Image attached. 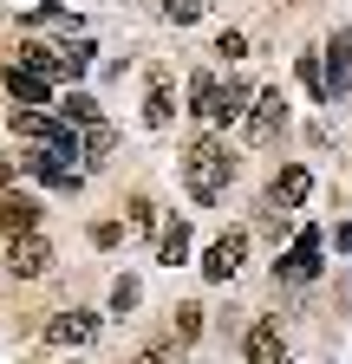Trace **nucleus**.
I'll use <instances>...</instances> for the list:
<instances>
[{
  "instance_id": "nucleus-12",
  "label": "nucleus",
  "mask_w": 352,
  "mask_h": 364,
  "mask_svg": "<svg viewBox=\"0 0 352 364\" xmlns=\"http://www.w3.org/2000/svg\"><path fill=\"white\" fill-rule=\"evenodd\" d=\"M242 358H248V364H281V326H274V318L248 326V338H242Z\"/></svg>"
},
{
  "instance_id": "nucleus-24",
  "label": "nucleus",
  "mask_w": 352,
  "mask_h": 364,
  "mask_svg": "<svg viewBox=\"0 0 352 364\" xmlns=\"http://www.w3.org/2000/svg\"><path fill=\"white\" fill-rule=\"evenodd\" d=\"M92 241H98V247H118V241H124V228H118V221H98V228H92Z\"/></svg>"
},
{
  "instance_id": "nucleus-3",
  "label": "nucleus",
  "mask_w": 352,
  "mask_h": 364,
  "mask_svg": "<svg viewBox=\"0 0 352 364\" xmlns=\"http://www.w3.org/2000/svg\"><path fill=\"white\" fill-rule=\"evenodd\" d=\"M306 196H314V176H306V163H287L274 182H268V196H261V208H268V221H281V215H294Z\"/></svg>"
},
{
  "instance_id": "nucleus-15",
  "label": "nucleus",
  "mask_w": 352,
  "mask_h": 364,
  "mask_svg": "<svg viewBox=\"0 0 352 364\" xmlns=\"http://www.w3.org/2000/svg\"><path fill=\"white\" fill-rule=\"evenodd\" d=\"M111 150H118V130H111L105 117H98V124H85V130H78V156H85V163H105Z\"/></svg>"
},
{
  "instance_id": "nucleus-25",
  "label": "nucleus",
  "mask_w": 352,
  "mask_h": 364,
  "mask_svg": "<svg viewBox=\"0 0 352 364\" xmlns=\"http://www.w3.org/2000/svg\"><path fill=\"white\" fill-rule=\"evenodd\" d=\"M215 53H229V59H242V53H248V39H242V33H222V39H215Z\"/></svg>"
},
{
  "instance_id": "nucleus-10",
  "label": "nucleus",
  "mask_w": 352,
  "mask_h": 364,
  "mask_svg": "<svg viewBox=\"0 0 352 364\" xmlns=\"http://www.w3.org/2000/svg\"><path fill=\"white\" fill-rule=\"evenodd\" d=\"M320 65H326V105H333L339 91L352 85V33H333V39H326V59H320Z\"/></svg>"
},
{
  "instance_id": "nucleus-7",
  "label": "nucleus",
  "mask_w": 352,
  "mask_h": 364,
  "mask_svg": "<svg viewBox=\"0 0 352 364\" xmlns=\"http://www.w3.org/2000/svg\"><path fill=\"white\" fill-rule=\"evenodd\" d=\"M7 98H14L20 111H46V105H53V78H39L33 65L14 59V65H7Z\"/></svg>"
},
{
  "instance_id": "nucleus-18",
  "label": "nucleus",
  "mask_w": 352,
  "mask_h": 364,
  "mask_svg": "<svg viewBox=\"0 0 352 364\" xmlns=\"http://www.w3.org/2000/svg\"><path fill=\"white\" fill-rule=\"evenodd\" d=\"M294 72H300V85H306V98H320V105H326V65H320V53H300Z\"/></svg>"
},
{
  "instance_id": "nucleus-17",
  "label": "nucleus",
  "mask_w": 352,
  "mask_h": 364,
  "mask_svg": "<svg viewBox=\"0 0 352 364\" xmlns=\"http://www.w3.org/2000/svg\"><path fill=\"white\" fill-rule=\"evenodd\" d=\"M20 65H33L39 78H53V85H59V78H72V72H66V59H59V53H46V46H20Z\"/></svg>"
},
{
  "instance_id": "nucleus-14",
  "label": "nucleus",
  "mask_w": 352,
  "mask_h": 364,
  "mask_svg": "<svg viewBox=\"0 0 352 364\" xmlns=\"http://www.w3.org/2000/svg\"><path fill=\"white\" fill-rule=\"evenodd\" d=\"M92 332H98V318H92V312H59L53 326H46V345H85Z\"/></svg>"
},
{
  "instance_id": "nucleus-22",
  "label": "nucleus",
  "mask_w": 352,
  "mask_h": 364,
  "mask_svg": "<svg viewBox=\"0 0 352 364\" xmlns=\"http://www.w3.org/2000/svg\"><path fill=\"white\" fill-rule=\"evenodd\" d=\"M130 306H138V280H130V273H124V280L111 287V312H130Z\"/></svg>"
},
{
  "instance_id": "nucleus-5",
  "label": "nucleus",
  "mask_w": 352,
  "mask_h": 364,
  "mask_svg": "<svg viewBox=\"0 0 352 364\" xmlns=\"http://www.w3.org/2000/svg\"><path fill=\"white\" fill-rule=\"evenodd\" d=\"M281 130H287V98H281V85H268V91H254V105H248V136L254 144H274Z\"/></svg>"
},
{
  "instance_id": "nucleus-19",
  "label": "nucleus",
  "mask_w": 352,
  "mask_h": 364,
  "mask_svg": "<svg viewBox=\"0 0 352 364\" xmlns=\"http://www.w3.org/2000/svg\"><path fill=\"white\" fill-rule=\"evenodd\" d=\"M59 117H66L72 130H85V124H98V105H92V91H72V98L59 105Z\"/></svg>"
},
{
  "instance_id": "nucleus-6",
  "label": "nucleus",
  "mask_w": 352,
  "mask_h": 364,
  "mask_svg": "<svg viewBox=\"0 0 352 364\" xmlns=\"http://www.w3.org/2000/svg\"><path fill=\"white\" fill-rule=\"evenodd\" d=\"M242 260H248V235H242V228H229V235L202 254V280H215V287H222V280H235V273H242Z\"/></svg>"
},
{
  "instance_id": "nucleus-23",
  "label": "nucleus",
  "mask_w": 352,
  "mask_h": 364,
  "mask_svg": "<svg viewBox=\"0 0 352 364\" xmlns=\"http://www.w3.org/2000/svg\"><path fill=\"white\" fill-rule=\"evenodd\" d=\"M176 332L196 338V332H202V306H176Z\"/></svg>"
},
{
  "instance_id": "nucleus-16",
  "label": "nucleus",
  "mask_w": 352,
  "mask_h": 364,
  "mask_svg": "<svg viewBox=\"0 0 352 364\" xmlns=\"http://www.w3.org/2000/svg\"><path fill=\"white\" fill-rule=\"evenodd\" d=\"M157 260H163V267L190 260V221H163V235H157Z\"/></svg>"
},
{
  "instance_id": "nucleus-4",
  "label": "nucleus",
  "mask_w": 352,
  "mask_h": 364,
  "mask_svg": "<svg viewBox=\"0 0 352 364\" xmlns=\"http://www.w3.org/2000/svg\"><path fill=\"white\" fill-rule=\"evenodd\" d=\"M46 267H53V241L39 235V228H33V235H14V241H7V273H14V280H39Z\"/></svg>"
},
{
  "instance_id": "nucleus-8",
  "label": "nucleus",
  "mask_w": 352,
  "mask_h": 364,
  "mask_svg": "<svg viewBox=\"0 0 352 364\" xmlns=\"http://www.w3.org/2000/svg\"><path fill=\"white\" fill-rule=\"evenodd\" d=\"M314 273H320V235H314V228H306V235L287 247V260H274V280H314Z\"/></svg>"
},
{
  "instance_id": "nucleus-13",
  "label": "nucleus",
  "mask_w": 352,
  "mask_h": 364,
  "mask_svg": "<svg viewBox=\"0 0 352 364\" xmlns=\"http://www.w3.org/2000/svg\"><path fill=\"white\" fill-rule=\"evenodd\" d=\"M176 117V91H170V72H150V91H144V124L163 130Z\"/></svg>"
},
{
  "instance_id": "nucleus-26",
  "label": "nucleus",
  "mask_w": 352,
  "mask_h": 364,
  "mask_svg": "<svg viewBox=\"0 0 352 364\" xmlns=\"http://www.w3.org/2000/svg\"><path fill=\"white\" fill-rule=\"evenodd\" d=\"M138 364H170V351H163V345H150V351H138Z\"/></svg>"
},
{
  "instance_id": "nucleus-9",
  "label": "nucleus",
  "mask_w": 352,
  "mask_h": 364,
  "mask_svg": "<svg viewBox=\"0 0 352 364\" xmlns=\"http://www.w3.org/2000/svg\"><path fill=\"white\" fill-rule=\"evenodd\" d=\"M26 163V176H39V182H53V189H78V163L72 156H59V150H33V156H20Z\"/></svg>"
},
{
  "instance_id": "nucleus-20",
  "label": "nucleus",
  "mask_w": 352,
  "mask_h": 364,
  "mask_svg": "<svg viewBox=\"0 0 352 364\" xmlns=\"http://www.w3.org/2000/svg\"><path fill=\"white\" fill-rule=\"evenodd\" d=\"M202 7H209V0H163V20L190 26V20H202Z\"/></svg>"
},
{
  "instance_id": "nucleus-2",
  "label": "nucleus",
  "mask_w": 352,
  "mask_h": 364,
  "mask_svg": "<svg viewBox=\"0 0 352 364\" xmlns=\"http://www.w3.org/2000/svg\"><path fill=\"white\" fill-rule=\"evenodd\" d=\"M248 105H254L248 85H235V78H229V85L209 78V72L190 78V111H196L202 124H235V117H248Z\"/></svg>"
},
{
  "instance_id": "nucleus-21",
  "label": "nucleus",
  "mask_w": 352,
  "mask_h": 364,
  "mask_svg": "<svg viewBox=\"0 0 352 364\" xmlns=\"http://www.w3.org/2000/svg\"><path fill=\"white\" fill-rule=\"evenodd\" d=\"M130 228H144V235L157 228V202H150V196H138V202H130Z\"/></svg>"
},
{
  "instance_id": "nucleus-11",
  "label": "nucleus",
  "mask_w": 352,
  "mask_h": 364,
  "mask_svg": "<svg viewBox=\"0 0 352 364\" xmlns=\"http://www.w3.org/2000/svg\"><path fill=\"white\" fill-rule=\"evenodd\" d=\"M33 228H39V202L33 196H0V235H33Z\"/></svg>"
},
{
  "instance_id": "nucleus-1",
  "label": "nucleus",
  "mask_w": 352,
  "mask_h": 364,
  "mask_svg": "<svg viewBox=\"0 0 352 364\" xmlns=\"http://www.w3.org/2000/svg\"><path fill=\"white\" fill-rule=\"evenodd\" d=\"M229 176H235L229 144H222V136H196V144H190V156H183V189H190L196 202H222Z\"/></svg>"
},
{
  "instance_id": "nucleus-27",
  "label": "nucleus",
  "mask_w": 352,
  "mask_h": 364,
  "mask_svg": "<svg viewBox=\"0 0 352 364\" xmlns=\"http://www.w3.org/2000/svg\"><path fill=\"white\" fill-rule=\"evenodd\" d=\"M333 241H339V247H352V221H346V228H339V235H333Z\"/></svg>"
}]
</instances>
